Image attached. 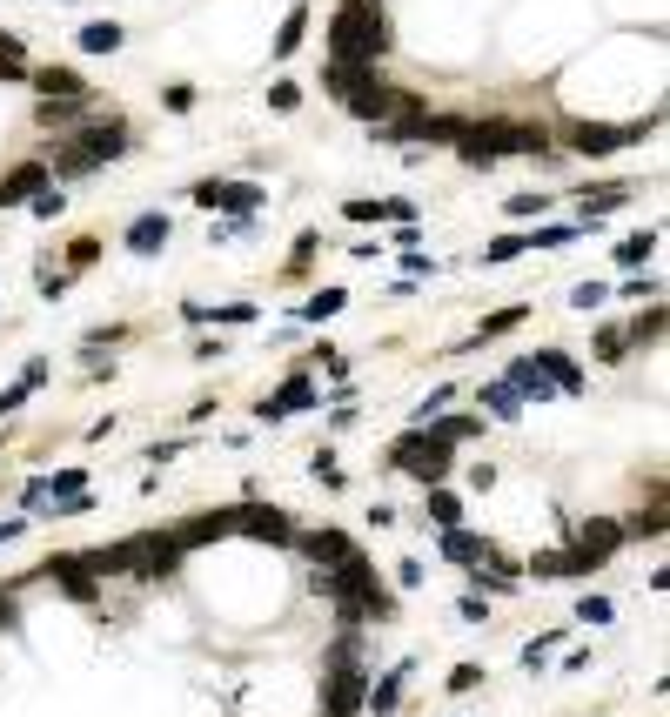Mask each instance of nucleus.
<instances>
[{"mask_svg":"<svg viewBox=\"0 0 670 717\" xmlns=\"http://www.w3.org/2000/svg\"><path fill=\"white\" fill-rule=\"evenodd\" d=\"M329 94L356 114V121H369V128H389V121L423 114V101H416V94H402V88H389V81H376L369 68H342V61H329Z\"/></svg>","mask_w":670,"mask_h":717,"instance_id":"obj_1","label":"nucleus"},{"mask_svg":"<svg viewBox=\"0 0 670 717\" xmlns=\"http://www.w3.org/2000/svg\"><path fill=\"white\" fill-rule=\"evenodd\" d=\"M315 590L329 604H342V617H356V624H389L396 617V597L376 583V563L369 557L342 563V570H315Z\"/></svg>","mask_w":670,"mask_h":717,"instance_id":"obj_2","label":"nucleus"},{"mask_svg":"<svg viewBox=\"0 0 670 717\" xmlns=\"http://www.w3.org/2000/svg\"><path fill=\"white\" fill-rule=\"evenodd\" d=\"M382 47H389L382 0H342L335 21H329V61H342V68H369Z\"/></svg>","mask_w":670,"mask_h":717,"instance_id":"obj_3","label":"nucleus"},{"mask_svg":"<svg viewBox=\"0 0 670 717\" xmlns=\"http://www.w3.org/2000/svg\"><path fill=\"white\" fill-rule=\"evenodd\" d=\"M456 155L476 161V168H490L496 155H543V128H530V121H463Z\"/></svg>","mask_w":670,"mask_h":717,"instance_id":"obj_4","label":"nucleus"},{"mask_svg":"<svg viewBox=\"0 0 670 717\" xmlns=\"http://www.w3.org/2000/svg\"><path fill=\"white\" fill-rule=\"evenodd\" d=\"M128 121L121 114H108V121H88L81 135L67 141V148H54V168L47 175H94L101 161H114V155H128Z\"/></svg>","mask_w":670,"mask_h":717,"instance_id":"obj_5","label":"nucleus"},{"mask_svg":"<svg viewBox=\"0 0 670 717\" xmlns=\"http://www.w3.org/2000/svg\"><path fill=\"white\" fill-rule=\"evenodd\" d=\"M389 463H396L402 476H416V483H429V490H436V483L449 476V463H456V449H449L443 436H429V429H409V436L389 449Z\"/></svg>","mask_w":670,"mask_h":717,"instance_id":"obj_6","label":"nucleus"},{"mask_svg":"<svg viewBox=\"0 0 670 717\" xmlns=\"http://www.w3.org/2000/svg\"><path fill=\"white\" fill-rule=\"evenodd\" d=\"M650 128L637 121V128H570V148L577 155H617V148H637Z\"/></svg>","mask_w":670,"mask_h":717,"instance_id":"obj_7","label":"nucleus"},{"mask_svg":"<svg viewBox=\"0 0 670 717\" xmlns=\"http://www.w3.org/2000/svg\"><path fill=\"white\" fill-rule=\"evenodd\" d=\"M302 557H309L315 570H342V563H356L362 550L342 537V530H309V537H302Z\"/></svg>","mask_w":670,"mask_h":717,"instance_id":"obj_8","label":"nucleus"},{"mask_svg":"<svg viewBox=\"0 0 670 717\" xmlns=\"http://www.w3.org/2000/svg\"><path fill=\"white\" fill-rule=\"evenodd\" d=\"M362 697H369V677H362L356 664H335V677H329V704H322V711H329V717H356V711H362Z\"/></svg>","mask_w":670,"mask_h":717,"instance_id":"obj_9","label":"nucleus"},{"mask_svg":"<svg viewBox=\"0 0 670 717\" xmlns=\"http://www.w3.org/2000/svg\"><path fill=\"white\" fill-rule=\"evenodd\" d=\"M195 202L201 208H235V215H248V208L262 202V188H255V181H195Z\"/></svg>","mask_w":670,"mask_h":717,"instance_id":"obj_10","label":"nucleus"},{"mask_svg":"<svg viewBox=\"0 0 670 717\" xmlns=\"http://www.w3.org/2000/svg\"><path fill=\"white\" fill-rule=\"evenodd\" d=\"M47 161H21V168H14V175L0 181V208H21V202H34V195H41L47 188Z\"/></svg>","mask_w":670,"mask_h":717,"instance_id":"obj_11","label":"nucleus"},{"mask_svg":"<svg viewBox=\"0 0 670 717\" xmlns=\"http://www.w3.org/2000/svg\"><path fill=\"white\" fill-rule=\"evenodd\" d=\"M235 530H248V537H262V543H289V516L282 510H262V503H248V510H235Z\"/></svg>","mask_w":670,"mask_h":717,"instance_id":"obj_12","label":"nucleus"},{"mask_svg":"<svg viewBox=\"0 0 670 717\" xmlns=\"http://www.w3.org/2000/svg\"><path fill=\"white\" fill-rule=\"evenodd\" d=\"M536 369H543V382H550V389H557V396H583V369L570 356H557V349H536Z\"/></svg>","mask_w":670,"mask_h":717,"instance_id":"obj_13","label":"nucleus"},{"mask_svg":"<svg viewBox=\"0 0 670 717\" xmlns=\"http://www.w3.org/2000/svg\"><path fill=\"white\" fill-rule=\"evenodd\" d=\"M235 530V510H215V516H188L181 530H168V537L181 543V550H195V543H215V537H228Z\"/></svg>","mask_w":670,"mask_h":717,"instance_id":"obj_14","label":"nucleus"},{"mask_svg":"<svg viewBox=\"0 0 670 717\" xmlns=\"http://www.w3.org/2000/svg\"><path fill=\"white\" fill-rule=\"evenodd\" d=\"M309 403H322V396H315V382L309 376H289V382H282V396L262 403V423H282V416H295V409H309Z\"/></svg>","mask_w":670,"mask_h":717,"instance_id":"obj_15","label":"nucleus"},{"mask_svg":"<svg viewBox=\"0 0 670 717\" xmlns=\"http://www.w3.org/2000/svg\"><path fill=\"white\" fill-rule=\"evenodd\" d=\"M624 543V523H610V516H597V523H583V537H577V550L583 557H597V563H610V550Z\"/></svg>","mask_w":670,"mask_h":717,"instance_id":"obj_16","label":"nucleus"},{"mask_svg":"<svg viewBox=\"0 0 670 717\" xmlns=\"http://www.w3.org/2000/svg\"><path fill=\"white\" fill-rule=\"evenodd\" d=\"M47 577L61 583L67 597H81V604H94V570H88V563H74V557H54V563H47Z\"/></svg>","mask_w":670,"mask_h":717,"instance_id":"obj_17","label":"nucleus"},{"mask_svg":"<svg viewBox=\"0 0 670 717\" xmlns=\"http://www.w3.org/2000/svg\"><path fill=\"white\" fill-rule=\"evenodd\" d=\"M27 81H34L47 101H81V94H88V81H81L74 68H41V74H27Z\"/></svg>","mask_w":670,"mask_h":717,"instance_id":"obj_18","label":"nucleus"},{"mask_svg":"<svg viewBox=\"0 0 670 717\" xmlns=\"http://www.w3.org/2000/svg\"><path fill=\"white\" fill-rule=\"evenodd\" d=\"M603 570L597 557H583V550H550V557H536V577H590Z\"/></svg>","mask_w":670,"mask_h":717,"instance_id":"obj_19","label":"nucleus"},{"mask_svg":"<svg viewBox=\"0 0 670 717\" xmlns=\"http://www.w3.org/2000/svg\"><path fill=\"white\" fill-rule=\"evenodd\" d=\"M168 235H175V228H168V215H141V222L128 228V248H134V255H161V248H168Z\"/></svg>","mask_w":670,"mask_h":717,"instance_id":"obj_20","label":"nucleus"},{"mask_svg":"<svg viewBox=\"0 0 670 717\" xmlns=\"http://www.w3.org/2000/svg\"><path fill=\"white\" fill-rule=\"evenodd\" d=\"M443 557H456V563H469V570H476V563L490 557V543L469 537V530H443Z\"/></svg>","mask_w":670,"mask_h":717,"instance_id":"obj_21","label":"nucleus"},{"mask_svg":"<svg viewBox=\"0 0 670 717\" xmlns=\"http://www.w3.org/2000/svg\"><path fill=\"white\" fill-rule=\"evenodd\" d=\"M429 516H436L443 530H463V496H456V490H443V483H436V490H429Z\"/></svg>","mask_w":670,"mask_h":717,"instance_id":"obj_22","label":"nucleus"},{"mask_svg":"<svg viewBox=\"0 0 670 717\" xmlns=\"http://www.w3.org/2000/svg\"><path fill=\"white\" fill-rule=\"evenodd\" d=\"M483 409L503 416V423H516V416H523V396H516L510 382H490V389H483Z\"/></svg>","mask_w":670,"mask_h":717,"instance_id":"obj_23","label":"nucleus"},{"mask_svg":"<svg viewBox=\"0 0 670 717\" xmlns=\"http://www.w3.org/2000/svg\"><path fill=\"white\" fill-rule=\"evenodd\" d=\"M577 235H583V228H570V222H550V228H530V235H523V248H570Z\"/></svg>","mask_w":670,"mask_h":717,"instance_id":"obj_24","label":"nucleus"},{"mask_svg":"<svg viewBox=\"0 0 670 717\" xmlns=\"http://www.w3.org/2000/svg\"><path fill=\"white\" fill-rule=\"evenodd\" d=\"M657 336H664V302H650V309L624 329V342H657Z\"/></svg>","mask_w":670,"mask_h":717,"instance_id":"obj_25","label":"nucleus"},{"mask_svg":"<svg viewBox=\"0 0 670 717\" xmlns=\"http://www.w3.org/2000/svg\"><path fill=\"white\" fill-rule=\"evenodd\" d=\"M402 677H409V664H396V671L382 677V684H369V704H376V711H396V697H402Z\"/></svg>","mask_w":670,"mask_h":717,"instance_id":"obj_26","label":"nucleus"},{"mask_svg":"<svg viewBox=\"0 0 670 717\" xmlns=\"http://www.w3.org/2000/svg\"><path fill=\"white\" fill-rule=\"evenodd\" d=\"M81 47H88V54H114V47H121V27H114V21L81 27Z\"/></svg>","mask_w":670,"mask_h":717,"instance_id":"obj_27","label":"nucleus"},{"mask_svg":"<svg viewBox=\"0 0 670 717\" xmlns=\"http://www.w3.org/2000/svg\"><path fill=\"white\" fill-rule=\"evenodd\" d=\"M302 34H309V7H295L289 21H282V34H275V54H295V47H302Z\"/></svg>","mask_w":670,"mask_h":717,"instance_id":"obj_28","label":"nucleus"},{"mask_svg":"<svg viewBox=\"0 0 670 717\" xmlns=\"http://www.w3.org/2000/svg\"><path fill=\"white\" fill-rule=\"evenodd\" d=\"M429 436H443V443H469V436H483V416H449V423H436Z\"/></svg>","mask_w":670,"mask_h":717,"instance_id":"obj_29","label":"nucleus"},{"mask_svg":"<svg viewBox=\"0 0 670 717\" xmlns=\"http://www.w3.org/2000/svg\"><path fill=\"white\" fill-rule=\"evenodd\" d=\"M624 537H664V503H657V510H637L624 523Z\"/></svg>","mask_w":670,"mask_h":717,"instance_id":"obj_30","label":"nucleus"},{"mask_svg":"<svg viewBox=\"0 0 670 717\" xmlns=\"http://www.w3.org/2000/svg\"><path fill=\"white\" fill-rule=\"evenodd\" d=\"M650 255H657V235H630V242L617 248V262H624V269H637V262H650Z\"/></svg>","mask_w":670,"mask_h":717,"instance_id":"obj_31","label":"nucleus"},{"mask_svg":"<svg viewBox=\"0 0 670 717\" xmlns=\"http://www.w3.org/2000/svg\"><path fill=\"white\" fill-rule=\"evenodd\" d=\"M577 617H583V624H610V617H617V604H610V597H583Z\"/></svg>","mask_w":670,"mask_h":717,"instance_id":"obj_32","label":"nucleus"},{"mask_svg":"<svg viewBox=\"0 0 670 717\" xmlns=\"http://www.w3.org/2000/svg\"><path fill=\"white\" fill-rule=\"evenodd\" d=\"M630 188H603V195H583V215H610V208L624 202Z\"/></svg>","mask_w":670,"mask_h":717,"instance_id":"obj_33","label":"nucleus"},{"mask_svg":"<svg viewBox=\"0 0 670 717\" xmlns=\"http://www.w3.org/2000/svg\"><path fill=\"white\" fill-rule=\"evenodd\" d=\"M510 255H523V235H496V242L483 248V262H510Z\"/></svg>","mask_w":670,"mask_h":717,"instance_id":"obj_34","label":"nucleus"},{"mask_svg":"<svg viewBox=\"0 0 670 717\" xmlns=\"http://www.w3.org/2000/svg\"><path fill=\"white\" fill-rule=\"evenodd\" d=\"M624 349H630L624 329H603V336H597V356H603V362H624Z\"/></svg>","mask_w":670,"mask_h":717,"instance_id":"obj_35","label":"nucleus"},{"mask_svg":"<svg viewBox=\"0 0 670 717\" xmlns=\"http://www.w3.org/2000/svg\"><path fill=\"white\" fill-rule=\"evenodd\" d=\"M516 322H523V309H503V315H490V322H483V342H490V336H510Z\"/></svg>","mask_w":670,"mask_h":717,"instance_id":"obj_36","label":"nucleus"},{"mask_svg":"<svg viewBox=\"0 0 670 717\" xmlns=\"http://www.w3.org/2000/svg\"><path fill=\"white\" fill-rule=\"evenodd\" d=\"M603 295H610V289H603V282H583V289H570V302H577V309H597Z\"/></svg>","mask_w":670,"mask_h":717,"instance_id":"obj_37","label":"nucleus"},{"mask_svg":"<svg viewBox=\"0 0 670 717\" xmlns=\"http://www.w3.org/2000/svg\"><path fill=\"white\" fill-rule=\"evenodd\" d=\"M335 309H342V289H329V295H315V302H309V322H322V315H335Z\"/></svg>","mask_w":670,"mask_h":717,"instance_id":"obj_38","label":"nucleus"},{"mask_svg":"<svg viewBox=\"0 0 670 717\" xmlns=\"http://www.w3.org/2000/svg\"><path fill=\"white\" fill-rule=\"evenodd\" d=\"M27 208H34V215H61V188H41Z\"/></svg>","mask_w":670,"mask_h":717,"instance_id":"obj_39","label":"nucleus"},{"mask_svg":"<svg viewBox=\"0 0 670 717\" xmlns=\"http://www.w3.org/2000/svg\"><path fill=\"white\" fill-rule=\"evenodd\" d=\"M503 208H510V215H543V195H510Z\"/></svg>","mask_w":670,"mask_h":717,"instance_id":"obj_40","label":"nucleus"},{"mask_svg":"<svg viewBox=\"0 0 670 717\" xmlns=\"http://www.w3.org/2000/svg\"><path fill=\"white\" fill-rule=\"evenodd\" d=\"M27 396H34V389H27V382H14V389H7V396H0V416H14V409H21Z\"/></svg>","mask_w":670,"mask_h":717,"instance_id":"obj_41","label":"nucleus"},{"mask_svg":"<svg viewBox=\"0 0 670 717\" xmlns=\"http://www.w3.org/2000/svg\"><path fill=\"white\" fill-rule=\"evenodd\" d=\"M550 650H557V637H536V644L523 650V664H530V671H536V664H543V657H550Z\"/></svg>","mask_w":670,"mask_h":717,"instance_id":"obj_42","label":"nucleus"},{"mask_svg":"<svg viewBox=\"0 0 670 717\" xmlns=\"http://www.w3.org/2000/svg\"><path fill=\"white\" fill-rule=\"evenodd\" d=\"M624 295H637V302L650 295V302H657V282H650V275H630V282H624Z\"/></svg>","mask_w":670,"mask_h":717,"instance_id":"obj_43","label":"nucleus"},{"mask_svg":"<svg viewBox=\"0 0 670 717\" xmlns=\"http://www.w3.org/2000/svg\"><path fill=\"white\" fill-rule=\"evenodd\" d=\"M0 624H14V597H0Z\"/></svg>","mask_w":670,"mask_h":717,"instance_id":"obj_44","label":"nucleus"},{"mask_svg":"<svg viewBox=\"0 0 670 717\" xmlns=\"http://www.w3.org/2000/svg\"><path fill=\"white\" fill-rule=\"evenodd\" d=\"M322 717H329V711H322Z\"/></svg>","mask_w":670,"mask_h":717,"instance_id":"obj_45","label":"nucleus"}]
</instances>
